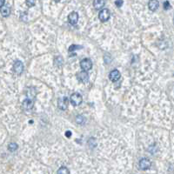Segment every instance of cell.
Segmentation results:
<instances>
[{"label": "cell", "instance_id": "obj_1", "mask_svg": "<svg viewBox=\"0 0 174 174\" xmlns=\"http://www.w3.org/2000/svg\"><path fill=\"white\" fill-rule=\"evenodd\" d=\"M70 101L72 103V105H74V106H78L79 105H81V103L83 101V98L82 96L78 93V92H75V93H73L71 98H70Z\"/></svg>", "mask_w": 174, "mask_h": 174}, {"label": "cell", "instance_id": "obj_2", "mask_svg": "<svg viewBox=\"0 0 174 174\" xmlns=\"http://www.w3.org/2000/svg\"><path fill=\"white\" fill-rule=\"evenodd\" d=\"M80 66H81L82 70H84L85 72H88L92 68V62L90 59H84L80 62Z\"/></svg>", "mask_w": 174, "mask_h": 174}, {"label": "cell", "instance_id": "obj_3", "mask_svg": "<svg viewBox=\"0 0 174 174\" xmlns=\"http://www.w3.org/2000/svg\"><path fill=\"white\" fill-rule=\"evenodd\" d=\"M111 17V13L109 12L108 9H102L99 14H98V18L102 21V22H106L108 21L109 18Z\"/></svg>", "mask_w": 174, "mask_h": 174}, {"label": "cell", "instance_id": "obj_4", "mask_svg": "<svg viewBox=\"0 0 174 174\" xmlns=\"http://www.w3.org/2000/svg\"><path fill=\"white\" fill-rule=\"evenodd\" d=\"M68 104H69V100L66 97H62V98H59V100H58V106L60 110H63V111L67 109Z\"/></svg>", "mask_w": 174, "mask_h": 174}, {"label": "cell", "instance_id": "obj_5", "mask_svg": "<svg viewBox=\"0 0 174 174\" xmlns=\"http://www.w3.org/2000/svg\"><path fill=\"white\" fill-rule=\"evenodd\" d=\"M13 71L16 74L20 75L24 72V65L21 61H16L13 65Z\"/></svg>", "mask_w": 174, "mask_h": 174}, {"label": "cell", "instance_id": "obj_6", "mask_svg": "<svg viewBox=\"0 0 174 174\" xmlns=\"http://www.w3.org/2000/svg\"><path fill=\"white\" fill-rule=\"evenodd\" d=\"M138 165H139V167H140L141 170H147V169H149L151 167V161L148 158H141V159H140Z\"/></svg>", "mask_w": 174, "mask_h": 174}, {"label": "cell", "instance_id": "obj_7", "mask_svg": "<svg viewBox=\"0 0 174 174\" xmlns=\"http://www.w3.org/2000/svg\"><path fill=\"white\" fill-rule=\"evenodd\" d=\"M68 20H69V23L72 25L77 24L78 20V14L75 12H71L68 16Z\"/></svg>", "mask_w": 174, "mask_h": 174}, {"label": "cell", "instance_id": "obj_8", "mask_svg": "<svg viewBox=\"0 0 174 174\" xmlns=\"http://www.w3.org/2000/svg\"><path fill=\"white\" fill-rule=\"evenodd\" d=\"M33 104H34V101H33V98H27L24 102H23V108L24 110H30L33 107Z\"/></svg>", "mask_w": 174, "mask_h": 174}, {"label": "cell", "instance_id": "obj_9", "mask_svg": "<svg viewBox=\"0 0 174 174\" xmlns=\"http://www.w3.org/2000/svg\"><path fill=\"white\" fill-rule=\"evenodd\" d=\"M78 79L82 83H87L89 80V76H88L87 72L83 71V72H79L78 74Z\"/></svg>", "mask_w": 174, "mask_h": 174}, {"label": "cell", "instance_id": "obj_10", "mask_svg": "<svg viewBox=\"0 0 174 174\" xmlns=\"http://www.w3.org/2000/svg\"><path fill=\"white\" fill-rule=\"evenodd\" d=\"M120 77H121L120 76V72L118 70H113V71H112V72H110V74H109V78H110V79L112 82L118 81L120 78Z\"/></svg>", "mask_w": 174, "mask_h": 174}, {"label": "cell", "instance_id": "obj_11", "mask_svg": "<svg viewBox=\"0 0 174 174\" xmlns=\"http://www.w3.org/2000/svg\"><path fill=\"white\" fill-rule=\"evenodd\" d=\"M159 6V2L158 0H150L148 3V7L151 12H155L158 9Z\"/></svg>", "mask_w": 174, "mask_h": 174}, {"label": "cell", "instance_id": "obj_12", "mask_svg": "<svg viewBox=\"0 0 174 174\" xmlns=\"http://www.w3.org/2000/svg\"><path fill=\"white\" fill-rule=\"evenodd\" d=\"M0 13L2 14L3 17H8L11 14V8H10V6L4 5L0 8Z\"/></svg>", "mask_w": 174, "mask_h": 174}, {"label": "cell", "instance_id": "obj_13", "mask_svg": "<svg viewBox=\"0 0 174 174\" xmlns=\"http://www.w3.org/2000/svg\"><path fill=\"white\" fill-rule=\"evenodd\" d=\"M105 0H94L93 2V6L96 10H102L103 7L105 6Z\"/></svg>", "mask_w": 174, "mask_h": 174}, {"label": "cell", "instance_id": "obj_14", "mask_svg": "<svg viewBox=\"0 0 174 174\" xmlns=\"http://www.w3.org/2000/svg\"><path fill=\"white\" fill-rule=\"evenodd\" d=\"M18 144L16 143H10L8 145V149L10 151H15L18 149Z\"/></svg>", "mask_w": 174, "mask_h": 174}, {"label": "cell", "instance_id": "obj_15", "mask_svg": "<svg viewBox=\"0 0 174 174\" xmlns=\"http://www.w3.org/2000/svg\"><path fill=\"white\" fill-rule=\"evenodd\" d=\"M84 121H85V119H84L83 116H81V115L77 116V118H76V122L78 123V125H83L84 123Z\"/></svg>", "mask_w": 174, "mask_h": 174}, {"label": "cell", "instance_id": "obj_16", "mask_svg": "<svg viewBox=\"0 0 174 174\" xmlns=\"http://www.w3.org/2000/svg\"><path fill=\"white\" fill-rule=\"evenodd\" d=\"M58 173H61V174H69L70 173V171L68 170V169L65 167V166H63V167H61V168L58 171Z\"/></svg>", "mask_w": 174, "mask_h": 174}, {"label": "cell", "instance_id": "obj_17", "mask_svg": "<svg viewBox=\"0 0 174 174\" xmlns=\"http://www.w3.org/2000/svg\"><path fill=\"white\" fill-rule=\"evenodd\" d=\"M35 0H26V5L28 7H32L35 5Z\"/></svg>", "mask_w": 174, "mask_h": 174}, {"label": "cell", "instance_id": "obj_18", "mask_svg": "<svg viewBox=\"0 0 174 174\" xmlns=\"http://www.w3.org/2000/svg\"><path fill=\"white\" fill-rule=\"evenodd\" d=\"M171 7H172V6L170 5L169 1H165V2L164 3V9H165V10H166V11H167V10H170Z\"/></svg>", "mask_w": 174, "mask_h": 174}, {"label": "cell", "instance_id": "obj_19", "mask_svg": "<svg viewBox=\"0 0 174 174\" xmlns=\"http://www.w3.org/2000/svg\"><path fill=\"white\" fill-rule=\"evenodd\" d=\"M123 4H124L123 0H116L115 1V5H116L117 7H121V6L123 5Z\"/></svg>", "mask_w": 174, "mask_h": 174}, {"label": "cell", "instance_id": "obj_20", "mask_svg": "<svg viewBox=\"0 0 174 174\" xmlns=\"http://www.w3.org/2000/svg\"><path fill=\"white\" fill-rule=\"evenodd\" d=\"M66 137H68V138H70V137L72 136V132H70V131H67V132H66Z\"/></svg>", "mask_w": 174, "mask_h": 174}, {"label": "cell", "instance_id": "obj_21", "mask_svg": "<svg viewBox=\"0 0 174 174\" xmlns=\"http://www.w3.org/2000/svg\"><path fill=\"white\" fill-rule=\"evenodd\" d=\"M5 0H0V8L5 5Z\"/></svg>", "mask_w": 174, "mask_h": 174}, {"label": "cell", "instance_id": "obj_22", "mask_svg": "<svg viewBox=\"0 0 174 174\" xmlns=\"http://www.w3.org/2000/svg\"><path fill=\"white\" fill-rule=\"evenodd\" d=\"M54 1H56V2H59V1H61V0H54Z\"/></svg>", "mask_w": 174, "mask_h": 174}, {"label": "cell", "instance_id": "obj_23", "mask_svg": "<svg viewBox=\"0 0 174 174\" xmlns=\"http://www.w3.org/2000/svg\"><path fill=\"white\" fill-rule=\"evenodd\" d=\"M173 21H174V18H173Z\"/></svg>", "mask_w": 174, "mask_h": 174}]
</instances>
